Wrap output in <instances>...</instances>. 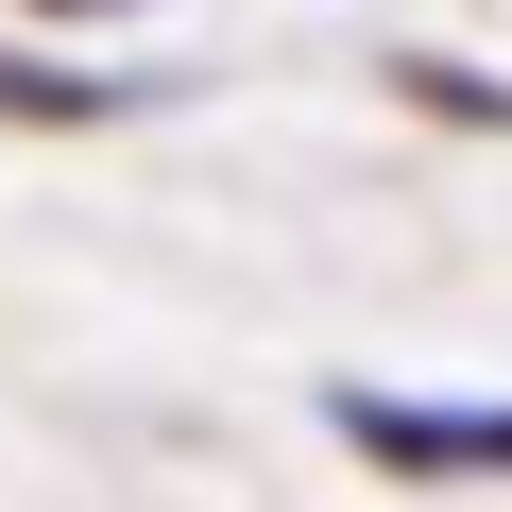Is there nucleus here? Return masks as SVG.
<instances>
[{"label":"nucleus","instance_id":"1","mask_svg":"<svg viewBox=\"0 0 512 512\" xmlns=\"http://www.w3.org/2000/svg\"><path fill=\"white\" fill-rule=\"evenodd\" d=\"M325 427L393 478H512V410L478 393H376V376H325Z\"/></svg>","mask_w":512,"mask_h":512},{"label":"nucleus","instance_id":"2","mask_svg":"<svg viewBox=\"0 0 512 512\" xmlns=\"http://www.w3.org/2000/svg\"><path fill=\"white\" fill-rule=\"evenodd\" d=\"M393 103H427V120H461V137H512V86H495V69H444V52H393Z\"/></svg>","mask_w":512,"mask_h":512},{"label":"nucleus","instance_id":"3","mask_svg":"<svg viewBox=\"0 0 512 512\" xmlns=\"http://www.w3.org/2000/svg\"><path fill=\"white\" fill-rule=\"evenodd\" d=\"M0 120H35V137H86V120H120L86 69H35V52H0Z\"/></svg>","mask_w":512,"mask_h":512},{"label":"nucleus","instance_id":"4","mask_svg":"<svg viewBox=\"0 0 512 512\" xmlns=\"http://www.w3.org/2000/svg\"><path fill=\"white\" fill-rule=\"evenodd\" d=\"M35 18H69V35H103V18H137V0H35Z\"/></svg>","mask_w":512,"mask_h":512}]
</instances>
